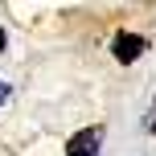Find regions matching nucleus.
<instances>
[{"label": "nucleus", "instance_id": "7ed1b4c3", "mask_svg": "<svg viewBox=\"0 0 156 156\" xmlns=\"http://www.w3.org/2000/svg\"><path fill=\"white\" fill-rule=\"evenodd\" d=\"M8 99V82H0V103H4Z\"/></svg>", "mask_w": 156, "mask_h": 156}, {"label": "nucleus", "instance_id": "20e7f679", "mask_svg": "<svg viewBox=\"0 0 156 156\" xmlns=\"http://www.w3.org/2000/svg\"><path fill=\"white\" fill-rule=\"evenodd\" d=\"M4 41H8V37H4V29H0V49H4Z\"/></svg>", "mask_w": 156, "mask_h": 156}, {"label": "nucleus", "instance_id": "f257e3e1", "mask_svg": "<svg viewBox=\"0 0 156 156\" xmlns=\"http://www.w3.org/2000/svg\"><path fill=\"white\" fill-rule=\"evenodd\" d=\"M103 144V127H82L66 140V156H94Z\"/></svg>", "mask_w": 156, "mask_h": 156}, {"label": "nucleus", "instance_id": "f03ea898", "mask_svg": "<svg viewBox=\"0 0 156 156\" xmlns=\"http://www.w3.org/2000/svg\"><path fill=\"white\" fill-rule=\"evenodd\" d=\"M111 49H115V58L127 66V62H140V58H144L148 41H144L140 33H115V45H111Z\"/></svg>", "mask_w": 156, "mask_h": 156}]
</instances>
